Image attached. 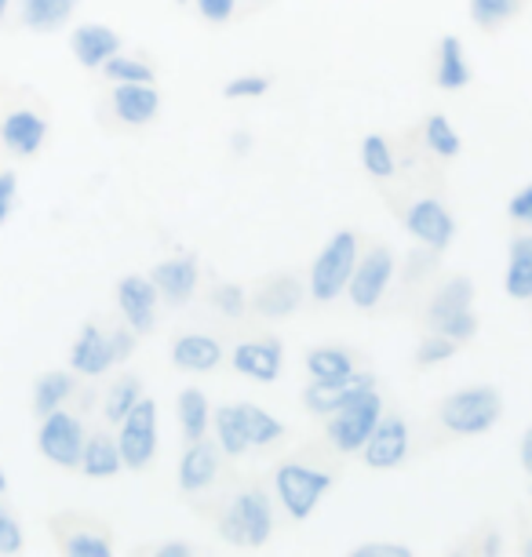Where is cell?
Here are the masks:
<instances>
[{"mask_svg": "<svg viewBox=\"0 0 532 557\" xmlns=\"http://www.w3.org/2000/svg\"><path fill=\"white\" fill-rule=\"evenodd\" d=\"M158 285L143 273H128V277L117 281V307L124 324L135 335H150L153 324H158Z\"/></svg>", "mask_w": 532, "mask_h": 557, "instance_id": "8fae6325", "label": "cell"}, {"mask_svg": "<svg viewBox=\"0 0 532 557\" xmlns=\"http://www.w3.org/2000/svg\"><path fill=\"white\" fill-rule=\"evenodd\" d=\"M175 412H180V426H183V437L186 445H194V441L208 437V423H212V405H208V397L201 391H183L175 397Z\"/></svg>", "mask_w": 532, "mask_h": 557, "instance_id": "f546056e", "label": "cell"}, {"mask_svg": "<svg viewBox=\"0 0 532 557\" xmlns=\"http://www.w3.org/2000/svg\"><path fill=\"white\" fill-rule=\"evenodd\" d=\"M270 77H263V73H242V77L226 81L223 84V99H263L270 91Z\"/></svg>", "mask_w": 532, "mask_h": 557, "instance_id": "74e56055", "label": "cell"}, {"mask_svg": "<svg viewBox=\"0 0 532 557\" xmlns=\"http://www.w3.org/2000/svg\"><path fill=\"white\" fill-rule=\"evenodd\" d=\"M332 481H336L332 470L310 467V462H299V459L281 462V467L274 470L277 499L285 503L288 518H296V521H307L310 513L318 510V503L332 488Z\"/></svg>", "mask_w": 532, "mask_h": 557, "instance_id": "277c9868", "label": "cell"}, {"mask_svg": "<svg viewBox=\"0 0 532 557\" xmlns=\"http://www.w3.org/2000/svg\"><path fill=\"white\" fill-rule=\"evenodd\" d=\"M219 529L231 543H242V546H267L270 532H274V513H270V503H267V492L263 488H245L237 492L234 499H226L223 507V518H219Z\"/></svg>", "mask_w": 532, "mask_h": 557, "instance_id": "5b68a950", "label": "cell"}, {"mask_svg": "<svg viewBox=\"0 0 532 557\" xmlns=\"http://www.w3.org/2000/svg\"><path fill=\"white\" fill-rule=\"evenodd\" d=\"M504 416V397L496 386H467V391L448 394L437 405V423H442L453 437H478L493 430Z\"/></svg>", "mask_w": 532, "mask_h": 557, "instance_id": "6da1fadb", "label": "cell"}, {"mask_svg": "<svg viewBox=\"0 0 532 557\" xmlns=\"http://www.w3.org/2000/svg\"><path fill=\"white\" fill-rule=\"evenodd\" d=\"M405 226H409V234L416 240H423L431 251H445L456 237L453 212H448L442 201H434V197H423V201H412L405 208Z\"/></svg>", "mask_w": 532, "mask_h": 557, "instance_id": "7c38bea8", "label": "cell"}, {"mask_svg": "<svg viewBox=\"0 0 532 557\" xmlns=\"http://www.w3.org/2000/svg\"><path fill=\"white\" fill-rule=\"evenodd\" d=\"M383 419V397L375 391H364L354 397L350 405H343L339 412L329 416V441L339 456H354L369 445L372 430L380 426Z\"/></svg>", "mask_w": 532, "mask_h": 557, "instance_id": "8992f818", "label": "cell"}, {"mask_svg": "<svg viewBox=\"0 0 532 557\" xmlns=\"http://www.w3.org/2000/svg\"><path fill=\"white\" fill-rule=\"evenodd\" d=\"M521 8H525V0H471V23L482 34H499L521 15Z\"/></svg>", "mask_w": 532, "mask_h": 557, "instance_id": "1f68e13d", "label": "cell"}, {"mask_svg": "<svg viewBox=\"0 0 532 557\" xmlns=\"http://www.w3.org/2000/svg\"><path fill=\"white\" fill-rule=\"evenodd\" d=\"M364 467L372 470H394L401 467L405 456H409V426H405L401 416H383L380 426L372 430L369 445L361 448Z\"/></svg>", "mask_w": 532, "mask_h": 557, "instance_id": "5bb4252c", "label": "cell"}, {"mask_svg": "<svg viewBox=\"0 0 532 557\" xmlns=\"http://www.w3.org/2000/svg\"><path fill=\"white\" fill-rule=\"evenodd\" d=\"M471 66H467V55H463V40L445 34L437 40V55H434V84L442 91H460L471 84Z\"/></svg>", "mask_w": 532, "mask_h": 557, "instance_id": "7402d4cb", "label": "cell"}, {"mask_svg": "<svg viewBox=\"0 0 532 557\" xmlns=\"http://www.w3.org/2000/svg\"><path fill=\"white\" fill-rule=\"evenodd\" d=\"M307 372L318 383L347 380V375L358 372L354 368V350H347V346H314V350H307Z\"/></svg>", "mask_w": 532, "mask_h": 557, "instance_id": "83f0119b", "label": "cell"}, {"mask_svg": "<svg viewBox=\"0 0 532 557\" xmlns=\"http://www.w3.org/2000/svg\"><path fill=\"white\" fill-rule=\"evenodd\" d=\"M113 364H121L117 346H113V332L107 335L96 321H88L70 346V368L77 375H91L96 380V375H107Z\"/></svg>", "mask_w": 532, "mask_h": 557, "instance_id": "4fadbf2b", "label": "cell"}, {"mask_svg": "<svg viewBox=\"0 0 532 557\" xmlns=\"http://www.w3.org/2000/svg\"><path fill=\"white\" fill-rule=\"evenodd\" d=\"M212 426H215V441L219 448L226 451V456H245L248 448H252V441H248L242 419H237V408L234 405H223L212 412Z\"/></svg>", "mask_w": 532, "mask_h": 557, "instance_id": "d6a6232c", "label": "cell"}, {"mask_svg": "<svg viewBox=\"0 0 532 557\" xmlns=\"http://www.w3.org/2000/svg\"><path fill=\"white\" fill-rule=\"evenodd\" d=\"M8 492V474H4V467H0V496Z\"/></svg>", "mask_w": 532, "mask_h": 557, "instance_id": "c3c4849f", "label": "cell"}, {"mask_svg": "<svg viewBox=\"0 0 532 557\" xmlns=\"http://www.w3.org/2000/svg\"><path fill=\"white\" fill-rule=\"evenodd\" d=\"M354 554H361V557H409L412 550L409 546H394V543H364Z\"/></svg>", "mask_w": 532, "mask_h": 557, "instance_id": "f6af8a7d", "label": "cell"}, {"mask_svg": "<svg viewBox=\"0 0 532 557\" xmlns=\"http://www.w3.org/2000/svg\"><path fill=\"white\" fill-rule=\"evenodd\" d=\"M150 281L169 302H190L197 292V281H201V270H197L194 256H172V259H161L158 267L150 270Z\"/></svg>", "mask_w": 532, "mask_h": 557, "instance_id": "d6986e66", "label": "cell"}, {"mask_svg": "<svg viewBox=\"0 0 532 557\" xmlns=\"http://www.w3.org/2000/svg\"><path fill=\"white\" fill-rule=\"evenodd\" d=\"M426 329L445 335L453 343H471L478 335L474 313V281L471 277H448L426 310Z\"/></svg>", "mask_w": 532, "mask_h": 557, "instance_id": "7a4b0ae2", "label": "cell"}, {"mask_svg": "<svg viewBox=\"0 0 532 557\" xmlns=\"http://www.w3.org/2000/svg\"><path fill=\"white\" fill-rule=\"evenodd\" d=\"M121 462L128 470H146L153 462V456H158V401L153 397H139L135 401V408L128 416H124L121 423Z\"/></svg>", "mask_w": 532, "mask_h": 557, "instance_id": "52a82bcc", "label": "cell"}, {"mask_svg": "<svg viewBox=\"0 0 532 557\" xmlns=\"http://www.w3.org/2000/svg\"><path fill=\"white\" fill-rule=\"evenodd\" d=\"M423 139H426V146H431V153L445 157V161H456L463 150L460 135H456V128L448 124L445 113H431V117L423 121Z\"/></svg>", "mask_w": 532, "mask_h": 557, "instance_id": "e575fe53", "label": "cell"}, {"mask_svg": "<svg viewBox=\"0 0 532 557\" xmlns=\"http://www.w3.org/2000/svg\"><path fill=\"white\" fill-rule=\"evenodd\" d=\"M234 372L248 375L259 383H274L281 375V343L277 339H252V343H237L231 350Z\"/></svg>", "mask_w": 532, "mask_h": 557, "instance_id": "ffe728a7", "label": "cell"}, {"mask_svg": "<svg viewBox=\"0 0 532 557\" xmlns=\"http://www.w3.org/2000/svg\"><path fill=\"white\" fill-rule=\"evenodd\" d=\"M48 139V117L37 110H12L0 121V143L15 157H37Z\"/></svg>", "mask_w": 532, "mask_h": 557, "instance_id": "2e32d148", "label": "cell"}, {"mask_svg": "<svg viewBox=\"0 0 532 557\" xmlns=\"http://www.w3.org/2000/svg\"><path fill=\"white\" fill-rule=\"evenodd\" d=\"M113 113L117 121L132 124V128H143L161 113V91L158 84H113Z\"/></svg>", "mask_w": 532, "mask_h": 557, "instance_id": "e0dca14e", "label": "cell"}, {"mask_svg": "<svg viewBox=\"0 0 532 557\" xmlns=\"http://www.w3.org/2000/svg\"><path fill=\"white\" fill-rule=\"evenodd\" d=\"M85 426L81 419L66 412V408H55L51 416L40 419V430H37V451L45 456L48 462H55L62 470H77L81 467V456H85Z\"/></svg>", "mask_w": 532, "mask_h": 557, "instance_id": "ba28073f", "label": "cell"}, {"mask_svg": "<svg viewBox=\"0 0 532 557\" xmlns=\"http://www.w3.org/2000/svg\"><path fill=\"white\" fill-rule=\"evenodd\" d=\"M26 543L23 535V524H18V518L8 507H0V554H18Z\"/></svg>", "mask_w": 532, "mask_h": 557, "instance_id": "ab89813d", "label": "cell"}, {"mask_svg": "<svg viewBox=\"0 0 532 557\" xmlns=\"http://www.w3.org/2000/svg\"><path fill=\"white\" fill-rule=\"evenodd\" d=\"M456 346L460 343L445 339V335H437V332H426V339L420 343V350H416V368H434L448 361V357L456 354Z\"/></svg>", "mask_w": 532, "mask_h": 557, "instance_id": "f35d334b", "label": "cell"}, {"mask_svg": "<svg viewBox=\"0 0 532 557\" xmlns=\"http://www.w3.org/2000/svg\"><path fill=\"white\" fill-rule=\"evenodd\" d=\"M139 397H143V383L135 380V375H121V380L107 391V405H102V416H107V423L121 426L124 416L132 412Z\"/></svg>", "mask_w": 532, "mask_h": 557, "instance_id": "836d02e7", "label": "cell"}, {"mask_svg": "<svg viewBox=\"0 0 532 557\" xmlns=\"http://www.w3.org/2000/svg\"><path fill=\"white\" fill-rule=\"evenodd\" d=\"M504 288L510 299H532V234L510 237V262H507V277Z\"/></svg>", "mask_w": 532, "mask_h": 557, "instance_id": "4316f807", "label": "cell"}, {"mask_svg": "<svg viewBox=\"0 0 532 557\" xmlns=\"http://www.w3.org/2000/svg\"><path fill=\"white\" fill-rule=\"evenodd\" d=\"M70 51H73V59H77L85 70H102V62L113 59L121 51V34L113 26L85 23V26L73 29Z\"/></svg>", "mask_w": 532, "mask_h": 557, "instance_id": "ac0fdd59", "label": "cell"}, {"mask_svg": "<svg viewBox=\"0 0 532 557\" xmlns=\"http://www.w3.org/2000/svg\"><path fill=\"white\" fill-rule=\"evenodd\" d=\"M4 15H8V0H0V23H4Z\"/></svg>", "mask_w": 532, "mask_h": 557, "instance_id": "681fc988", "label": "cell"}, {"mask_svg": "<svg viewBox=\"0 0 532 557\" xmlns=\"http://www.w3.org/2000/svg\"><path fill=\"white\" fill-rule=\"evenodd\" d=\"M77 4L81 0H18V15L34 34H55L73 18Z\"/></svg>", "mask_w": 532, "mask_h": 557, "instance_id": "cb8c5ba5", "label": "cell"}, {"mask_svg": "<svg viewBox=\"0 0 532 557\" xmlns=\"http://www.w3.org/2000/svg\"><path fill=\"white\" fill-rule=\"evenodd\" d=\"M302 302V288L296 277H270L263 288L256 292V310L263 318H288Z\"/></svg>", "mask_w": 532, "mask_h": 557, "instance_id": "484cf974", "label": "cell"}, {"mask_svg": "<svg viewBox=\"0 0 532 557\" xmlns=\"http://www.w3.org/2000/svg\"><path fill=\"white\" fill-rule=\"evenodd\" d=\"M518 459H521V467H525V474L532 478V426L521 434V448H518Z\"/></svg>", "mask_w": 532, "mask_h": 557, "instance_id": "bcb514c9", "label": "cell"}, {"mask_svg": "<svg viewBox=\"0 0 532 557\" xmlns=\"http://www.w3.org/2000/svg\"><path fill=\"white\" fill-rule=\"evenodd\" d=\"M212 307L223 313V318H242L245 313V288L237 285H219L212 292Z\"/></svg>", "mask_w": 532, "mask_h": 557, "instance_id": "60d3db41", "label": "cell"}, {"mask_svg": "<svg viewBox=\"0 0 532 557\" xmlns=\"http://www.w3.org/2000/svg\"><path fill=\"white\" fill-rule=\"evenodd\" d=\"M172 364L183 368V372H215L223 364V346H219L212 335H180L172 343Z\"/></svg>", "mask_w": 532, "mask_h": 557, "instance_id": "603a6c76", "label": "cell"}, {"mask_svg": "<svg viewBox=\"0 0 532 557\" xmlns=\"http://www.w3.org/2000/svg\"><path fill=\"white\" fill-rule=\"evenodd\" d=\"M73 368L70 372H62V368H55V372H45V375H37V383H34V401H29V408H34V416L37 419H45L51 416L55 408H62L70 401V394H73Z\"/></svg>", "mask_w": 532, "mask_h": 557, "instance_id": "f1b7e54d", "label": "cell"}, {"mask_svg": "<svg viewBox=\"0 0 532 557\" xmlns=\"http://www.w3.org/2000/svg\"><path fill=\"white\" fill-rule=\"evenodd\" d=\"M15 190H18V175L15 172H0V226L8 223V215H12Z\"/></svg>", "mask_w": 532, "mask_h": 557, "instance_id": "7bdbcfd3", "label": "cell"}, {"mask_svg": "<svg viewBox=\"0 0 532 557\" xmlns=\"http://www.w3.org/2000/svg\"><path fill=\"white\" fill-rule=\"evenodd\" d=\"M51 529H55L59 550L70 557H110L113 554V540H110L107 524L88 521V518H81V513L51 518Z\"/></svg>", "mask_w": 532, "mask_h": 557, "instance_id": "30bf717a", "label": "cell"}, {"mask_svg": "<svg viewBox=\"0 0 532 557\" xmlns=\"http://www.w3.org/2000/svg\"><path fill=\"white\" fill-rule=\"evenodd\" d=\"M361 259V234L358 230H339L332 240L321 248L310 270V299L314 302H332L343 288L350 285V273Z\"/></svg>", "mask_w": 532, "mask_h": 557, "instance_id": "3957f363", "label": "cell"}, {"mask_svg": "<svg viewBox=\"0 0 532 557\" xmlns=\"http://www.w3.org/2000/svg\"><path fill=\"white\" fill-rule=\"evenodd\" d=\"M121 445L113 441L110 434H91L85 441V456H81V470L91 478V481H110L121 474Z\"/></svg>", "mask_w": 532, "mask_h": 557, "instance_id": "d4e9b609", "label": "cell"}, {"mask_svg": "<svg viewBox=\"0 0 532 557\" xmlns=\"http://www.w3.org/2000/svg\"><path fill=\"white\" fill-rule=\"evenodd\" d=\"M507 215L515 219V223H532V183L525 186V190H518L515 197H510V205H507Z\"/></svg>", "mask_w": 532, "mask_h": 557, "instance_id": "ee69618b", "label": "cell"}, {"mask_svg": "<svg viewBox=\"0 0 532 557\" xmlns=\"http://www.w3.org/2000/svg\"><path fill=\"white\" fill-rule=\"evenodd\" d=\"M364 391H375V375L369 372H354L347 380H336V383H310L307 391H302V405H307L310 416H332L339 412L343 405H350L354 397L364 394Z\"/></svg>", "mask_w": 532, "mask_h": 557, "instance_id": "9a60e30c", "label": "cell"}, {"mask_svg": "<svg viewBox=\"0 0 532 557\" xmlns=\"http://www.w3.org/2000/svg\"><path fill=\"white\" fill-rule=\"evenodd\" d=\"M361 164L372 178H391L394 175V150L383 135H364L361 143Z\"/></svg>", "mask_w": 532, "mask_h": 557, "instance_id": "8d00e7d4", "label": "cell"}, {"mask_svg": "<svg viewBox=\"0 0 532 557\" xmlns=\"http://www.w3.org/2000/svg\"><path fill=\"white\" fill-rule=\"evenodd\" d=\"M234 408H237V419H242L248 441H252V448L256 445H277V441L285 437V426H281V419L270 416L267 408H259L252 401H242V405H234Z\"/></svg>", "mask_w": 532, "mask_h": 557, "instance_id": "4dcf8cb0", "label": "cell"}, {"mask_svg": "<svg viewBox=\"0 0 532 557\" xmlns=\"http://www.w3.org/2000/svg\"><path fill=\"white\" fill-rule=\"evenodd\" d=\"M194 4L205 23H231L237 12V0H194Z\"/></svg>", "mask_w": 532, "mask_h": 557, "instance_id": "b9f144b4", "label": "cell"}, {"mask_svg": "<svg viewBox=\"0 0 532 557\" xmlns=\"http://www.w3.org/2000/svg\"><path fill=\"white\" fill-rule=\"evenodd\" d=\"M215 474H219V448L212 441L201 437V441H194V445H186V456L180 462V488L186 496L205 492L215 481Z\"/></svg>", "mask_w": 532, "mask_h": 557, "instance_id": "44dd1931", "label": "cell"}, {"mask_svg": "<svg viewBox=\"0 0 532 557\" xmlns=\"http://www.w3.org/2000/svg\"><path fill=\"white\" fill-rule=\"evenodd\" d=\"M180 4H190V0H180Z\"/></svg>", "mask_w": 532, "mask_h": 557, "instance_id": "f907efd6", "label": "cell"}, {"mask_svg": "<svg viewBox=\"0 0 532 557\" xmlns=\"http://www.w3.org/2000/svg\"><path fill=\"white\" fill-rule=\"evenodd\" d=\"M158 554H164V557H183V554H194V546L190 543H164V546H158Z\"/></svg>", "mask_w": 532, "mask_h": 557, "instance_id": "7dc6e473", "label": "cell"}, {"mask_svg": "<svg viewBox=\"0 0 532 557\" xmlns=\"http://www.w3.org/2000/svg\"><path fill=\"white\" fill-rule=\"evenodd\" d=\"M391 273H394V256L383 245H372L364 256L358 259V267L350 273V302L358 310H375L383 299V292L391 285Z\"/></svg>", "mask_w": 532, "mask_h": 557, "instance_id": "9c48e42d", "label": "cell"}, {"mask_svg": "<svg viewBox=\"0 0 532 557\" xmlns=\"http://www.w3.org/2000/svg\"><path fill=\"white\" fill-rule=\"evenodd\" d=\"M102 77H107L110 84H153L158 81V73H153L150 62L143 59H132V55H113L102 62Z\"/></svg>", "mask_w": 532, "mask_h": 557, "instance_id": "d590c367", "label": "cell"}]
</instances>
